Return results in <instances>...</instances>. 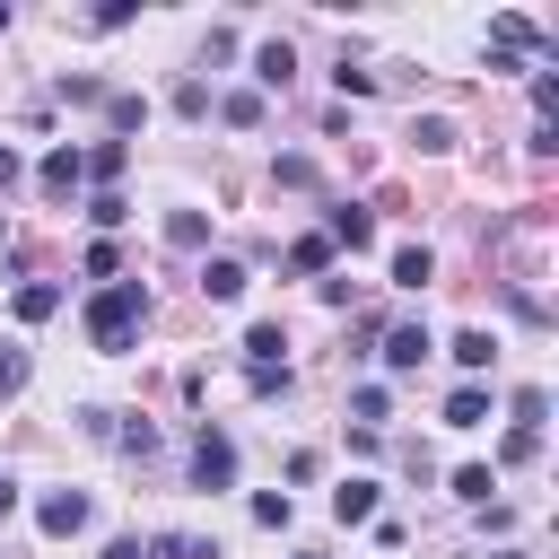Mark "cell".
<instances>
[{
  "instance_id": "8fae6325",
  "label": "cell",
  "mask_w": 559,
  "mask_h": 559,
  "mask_svg": "<svg viewBox=\"0 0 559 559\" xmlns=\"http://www.w3.org/2000/svg\"><path fill=\"white\" fill-rule=\"evenodd\" d=\"M480 419H489V393H480V384H463V393L445 402V428H480Z\"/></svg>"
},
{
  "instance_id": "8992f818",
  "label": "cell",
  "mask_w": 559,
  "mask_h": 559,
  "mask_svg": "<svg viewBox=\"0 0 559 559\" xmlns=\"http://www.w3.org/2000/svg\"><path fill=\"white\" fill-rule=\"evenodd\" d=\"M332 245H349V253H367V245H376V218L341 201V210H332Z\"/></svg>"
},
{
  "instance_id": "44dd1931",
  "label": "cell",
  "mask_w": 559,
  "mask_h": 559,
  "mask_svg": "<svg viewBox=\"0 0 559 559\" xmlns=\"http://www.w3.org/2000/svg\"><path fill=\"white\" fill-rule=\"evenodd\" d=\"M498 454H507V463H533V454H542V437H533V428H507V445H498Z\"/></svg>"
},
{
  "instance_id": "52a82bcc",
  "label": "cell",
  "mask_w": 559,
  "mask_h": 559,
  "mask_svg": "<svg viewBox=\"0 0 559 559\" xmlns=\"http://www.w3.org/2000/svg\"><path fill=\"white\" fill-rule=\"evenodd\" d=\"M419 358H428V332L419 323H393L384 332V367H419Z\"/></svg>"
},
{
  "instance_id": "6da1fadb",
  "label": "cell",
  "mask_w": 559,
  "mask_h": 559,
  "mask_svg": "<svg viewBox=\"0 0 559 559\" xmlns=\"http://www.w3.org/2000/svg\"><path fill=\"white\" fill-rule=\"evenodd\" d=\"M140 314H148V288H140V280H114V288H96V306H87V341H96V349H131Z\"/></svg>"
},
{
  "instance_id": "e0dca14e",
  "label": "cell",
  "mask_w": 559,
  "mask_h": 559,
  "mask_svg": "<svg viewBox=\"0 0 559 559\" xmlns=\"http://www.w3.org/2000/svg\"><path fill=\"white\" fill-rule=\"evenodd\" d=\"M245 349H253V367H280V349H288V341H280V323H253V341H245Z\"/></svg>"
},
{
  "instance_id": "5b68a950",
  "label": "cell",
  "mask_w": 559,
  "mask_h": 559,
  "mask_svg": "<svg viewBox=\"0 0 559 559\" xmlns=\"http://www.w3.org/2000/svg\"><path fill=\"white\" fill-rule=\"evenodd\" d=\"M332 515L341 524H376V480H341L332 489Z\"/></svg>"
},
{
  "instance_id": "7402d4cb",
  "label": "cell",
  "mask_w": 559,
  "mask_h": 559,
  "mask_svg": "<svg viewBox=\"0 0 559 559\" xmlns=\"http://www.w3.org/2000/svg\"><path fill=\"white\" fill-rule=\"evenodd\" d=\"M489 489H498V480H489L480 463H463V472H454V498H489Z\"/></svg>"
},
{
  "instance_id": "5bb4252c",
  "label": "cell",
  "mask_w": 559,
  "mask_h": 559,
  "mask_svg": "<svg viewBox=\"0 0 559 559\" xmlns=\"http://www.w3.org/2000/svg\"><path fill=\"white\" fill-rule=\"evenodd\" d=\"M323 262H332V236H297L288 245V271H323Z\"/></svg>"
},
{
  "instance_id": "277c9868",
  "label": "cell",
  "mask_w": 559,
  "mask_h": 559,
  "mask_svg": "<svg viewBox=\"0 0 559 559\" xmlns=\"http://www.w3.org/2000/svg\"><path fill=\"white\" fill-rule=\"evenodd\" d=\"M79 175H87V166H79V148H52V157H44V175H35V183H44V192H52V201H70V192H79Z\"/></svg>"
},
{
  "instance_id": "484cf974",
  "label": "cell",
  "mask_w": 559,
  "mask_h": 559,
  "mask_svg": "<svg viewBox=\"0 0 559 559\" xmlns=\"http://www.w3.org/2000/svg\"><path fill=\"white\" fill-rule=\"evenodd\" d=\"M9 507H17V489H9V480H0V515H9Z\"/></svg>"
},
{
  "instance_id": "9c48e42d",
  "label": "cell",
  "mask_w": 559,
  "mask_h": 559,
  "mask_svg": "<svg viewBox=\"0 0 559 559\" xmlns=\"http://www.w3.org/2000/svg\"><path fill=\"white\" fill-rule=\"evenodd\" d=\"M393 280H402V288H428V280H437V253H428V245H402V253H393Z\"/></svg>"
},
{
  "instance_id": "7a4b0ae2",
  "label": "cell",
  "mask_w": 559,
  "mask_h": 559,
  "mask_svg": "<svg viewBox=\"0 0 559 559\" xmlns=\"http://www.w3.org/2000/svg\"><path fill=\"white\" fill-rule=\"evenodd\" d=\"M192 480H201V489H227V480H236V445H227L218 428H201V445H192Z\"/></svg>"
},
{
  "instance_id": "7c38bea8",
  "label": "cell",
  "mask_w": 559,
  "mask_h": 559,
  "mask_svg": "<svg viewBox=\"0 0 559 559\" xmlns=\"http://www.w3.org/2000/svg\"><path fill=\"white\" fill-rule=\"evenodd\" d=\"M201 288H210L218 306H227V297H245V262H210V271H201Z\"/></svg>"
},
{
  "instance_id": "30bf717a",
  "label": "cell",
  "mask_w": 559,
  "mask_h": 559,
  "mask_svg": "<svg viewBox=\"0 0 559 559\" xmlns=\"http://www.w3.org/2000/svg\"><path fill=\"white\" fill-rule=\"evenodd\" d=\"M288 70H297L288 44H262V52H253V79H262V87H288Z\"/></svg>"
},
{
  "instance_id": "3957f363",
  "label": "cell",
  "mask_w": 559,
  "mask_h": 559,
  "mask_svg": "<svg viewBox=\"0 0 559 559\" xmlns=\"http://www.w3.org/2000/svg\"><path fill=\"white\" fill-rule=\"evenodd\" d=\"M35 524H44V533H79V524H87V498H79V489H44Z\"/></svg>"
},
{
  "instance_id": "2e32d148",
  "label": "cell",
  "mask_w": 559,
  "mask_h": 559,
  "mask_svg": "<svg viewBox=\"0 0 559 559\" xmlns=\"http://www.w3.org/2000/svg\"><path fill=\"white\" fill-rule=\"evenodd\" d=\"M122 157H131V148H122V140H105V148H87V157H79V166H87V175H105V183H114V175H122Z\"/></svg>"
},
{
  "instance_id": "ffe728a7",
  "label": "cell",
  "mask_w": 559,
  "mask_h": 559,
  "mask_svg": "<svg viewBox=\"0 0 559 559\" xmlns=\"http://www.w3.org/2000/svg\"><path fill=\"white\" fill-rule=\"evenodd\" d=\"M87 218H96V227H122L131 210H122V192H96V201H87Z\"/></svg>"
},
{
  "instance_id": "603a6c76",
  "label": "cell",
  "mask_w": 559,
  "mask_h": 559,
  "mask_svg": "<svg viewBox=\"0 0 559 559\" xmlns=\"http://www.w3.org/2000/svg\"><path fill=\"white\" fill-rule=\"evenodd\" d=\"M253 524H288V489H262L253 498Z\"/></svg>"
},
{
  "instance_id": "d6986e66",
  "label": "cell",
  "mask_w": 559,
  "mask_h": 559,
  "mask_svg": "<svg viewBox=\"0 0 559 559\" xmlns=\"http://www.w3.org/2000/svg\"><path fill=\"white\" fill-rule=\"evenodd\" d=\"M17 384H26V349H9V341H0V402H9Z\"/></svg>"
},
{
  "instance_id": "ba28073f",
  "label": "cell",
  "mask_w": 559,
  "mask_h": 559,
  "mask_svg": "<svg viewBox=\"0 0 559 559\" xmlns=\"http://www.w3.org/2000/svg\"><path fill=\"white\" fill-rule=\"evenodd\" d=\"M489 35H498L507 52H542V26H533V17H515V9H507V17L489 26ZM507 52H498V61H507Z\"/></svg>"
},
{
  "instance_id": "4fadbf2b",
  "label": "cell",
  "mask_w": 559,
  "mask_h": 559,
  "mask_svg": "<svg viewBox=\"0 0 559 559\" xmlns=\"http://www.w3.org/2000/svg\"><path fill=\"white\" fill-rule=\"evenodd\" d=\"M52 306H61V288H44V280H26V288H17V323H44Z\"/></svg>"
},
{
  "instance_id": "cb8c5ba5",
  "label": "cell",
  "mask_w": 559,
  "mask_h": 559,
  "mask_svg": "<svg viewBox=\"0 0 559 559\" xmlns=\"http://www.w3.org/2000/svg\"><path fill=\"white\" fill-rule=\"evenodd\" d=\"M9 183H17V148H0V192H9Z\"/></svg>"
},
{
  "instance_id": "9a60e30c",
  "label": "cell",
  "mask_w": 559,
  "mask_h": 559,
  "mask_svg": "<svg viewBox=\"0 0 559 559\" xmlns=\"http://www.w3.org/2000/svg\"><path fill=\"white\" fill-rule=\"evenodd\" d=\"M489 358H498L489 332H454V367H489Z\"/></svg>"
},
{
  "instance_id": "ac0fdd59",
  "label": "cell",
  "mask_w": 559,
  "mask_h": 559,
  "mask_svg": "<svg viewBox=\"0 0 559 559\" xmlns=\"http://www.w3.org/2000/svg\"><path fill=\"white\" fill-rule=\"evenodd\" d=\"M542 411H550V393H542V384H524V393H515V428H533V437H542Z\"/></svg>"
},
{
  "instance_id": "d4e9b609",
  "label": "cell",
  "mask_w": 559,
  "mask_h": 559,
  "mask_svg": "<svg viewBox=\"0 0 559 559\" xmlns=\"http://www.w3.org/2000/svg\"><path fill=\"white\" fill-rule=\"evenodd\" d=\"M105 559H140V542H114V550H105Z\"/></svg>"
}]
</instances>
